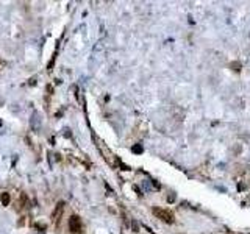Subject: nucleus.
<instances>
[{
	"instance_id": "nucleus-4",
	"label": "nucleus",
	"mask_w": 250,
	"mask_h": 234,
	"mask_svg": "<svg viewBox=\"0 0 250 234\" xmlns=\"http://www.w3.org/2000/svg\"><path fill=\"white\" fill-rule=\"evenodd\" d=\"M63 209H64V203H63V201H60V203L56 204V208H55L53 214H52V218H53V220H60V215H61Z\"/></svg>"
},
{
	"instance_id": "nucleus-5",
	"label": "nucleus",
	"mask_w": 250,
	"mask_h": 234,
	"mask_svg": "<svg viewBox=\"0 0 250 234\" xmlns=\"http://www.w3.org/2000/svg\"><path fill=\"white\" fill-rule=\"evenodd\" d=\"M0 200H2V204H3V206H8V203H10V195H8L7 192H3L2 195H0Z\"/></svg>"
},
{
	"instance_id": "nucleus-3",
	"label": "nucleus",
	"mask_w": 250,
	"mask_h": 234,
	"mask_svg": "<svg viewBox=\"0 0 250 234\" xmlns=\"http://www.w3.org/2000/svg\"><path fill=\"white\" fill-rule=\"evenodd\" d=\"M41 124H42V119H41V114L36 111V112H33V115H31V128L35 130V131H38L39 128H41Z\"/></svg>"
},
{
	"instance_id": "nucleus-6",
	"label": "nucleus",
	"mask_w": 250,
	"mask_h": 234,
	"mask_svg": "<svg viewBox=\"0 0 250 234\" xmlns=\"http://www.w3.org/2000/svg\"><path fill=\"white\" fill-rule=\"evenodd\" d=\"M133 152H135V153H142V145H139V144L135 145V147H133Z\"/></svg>"
},
{
	"instance_id": "nucleus-2",
	"label": "nucleus",
	"mask_w": 250,
	"mask_h": 234,
	"mask_svg": "<svg viewBox=\"0 0 250 234\" xmlns=\"http://www.w3.org/2000/svg\"><path fill=\"white\" fill-rule=\"evenodd\" d=\"M81 220H80V217L78 215H70V218H69V229H70V232H74V234H78L80 231H81Z\"/></svg>"
},
{
	"instance_id": "nucleus-1",
	"label": "nucleus",
	"mask_w": 250,
	"mask_h": 234,
	"mask_svg": "<svg viewBox=\"0 0 250 234\" xmlns=\"http://www.w3.org/2000/svg\"><path fill=\"white\" fill-rule=\"evenodd\" d=\"M153 214H155L160 220H163V222H166V223H174V214H172L171 211H167V209L153 208Z\"/></svg>"
}]
</instances>
